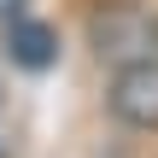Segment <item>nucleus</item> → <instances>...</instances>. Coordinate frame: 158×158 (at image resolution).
I'll use <instances>...</instances> for the list:
<instances>
[{
	"instance_id": "obj_1",
	"label": "nucleus",
	"mask_w": 158,
	"mask_h": 158,
	"mask_svg": "<svg viewBox=\"0 0 158 158\" xmlns=\"http://www.w3.org/2000/svg\"><path fill=\"white\" fill-rule=\"evenodd\" d=\"M88 47L100 64H135V59H158V12L152 6H135V0H117L106 12L88 18Z\"/></svg>"
},
{
	"instance_id": "obj_2",
	"label": "nucleus",
	"mask_w": 158,
	"mask_h": 158,
	"mask_svg": "<svg viewBox=\"0 0 158 158\" xmlns=\"http://www.w3.org/2000/svg\"><path fill=\"white\" fill-rule=\"evenodd\" d=\"M106 111H111V123H123L135 135H158V59H135V64L111 70Z\"/></svg>"
},
{
	"instance_id": "obj_3",
	"label": "nucleus",
	"mask_w": 158,
	"mask_h": 158,
	"mask_svg": "<svg viewBox=\"0 0 158 158\" xmlns=\"http://www.w3.org/2000/svg\"><path fill=\"white\" fill-rule=\"evenodd\" d=\"M6 53L18 70H47L59 59V35H53V23H41L29 12H6Z\"/></svg>"
},
{
	"instance_id": "obj_4",
	"label": "nucleus",
	"mask_w": 158,
	"mask_h": 158,
	"mask_svg": "<svg viewBox=\"0 0 158 158\" xmlns=\"http://www.w3.org/2000/svg\"><path fill=\"white\" fill-rule=\"evenodd\" d=\"M6 12H23V0H6Z\"/></svg>"
}]
</instances>
